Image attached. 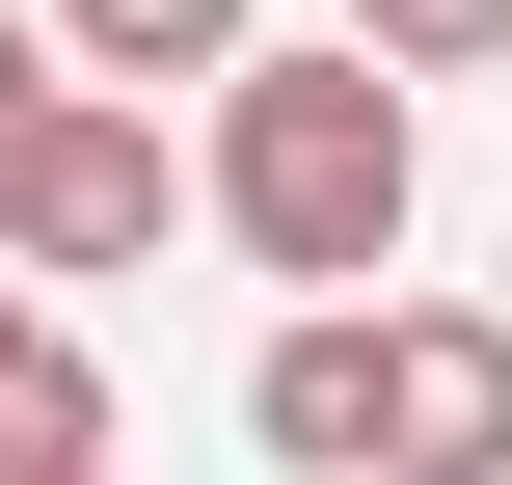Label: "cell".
<instances>
[{"label": "cell", "instance_id": "obj_1", "mask_svg": "<svg viewBox=\"0 0 512 485\" xmlns=\"http://www.w3.org/2000/svg\"><path fill=\"white\" fill-rule=\"evenodd\" d=\"M189 216L270 270V297H378L405 216H432V108L351 54V27H243L189 81Z\"/></svg>", "mask_w": 512, "mask_h": 485}, {"label": "cell", "instance_id": "obj_2", "mask_svg": "<svg viewBox=\"0 0 512 485\" xmlns=\"http://www.w3.org/2000/svg\"><path fill=\"white\" fill-rule=\"evenodd\" d=\"M162 216H189V135H162L135 81H54L27 189H0V270H27V297H108V270H162Z\"/></svg>", "mask_w": 512, "mask_h": 485}, {"label": "cell", "instance_id": "obj_3", "mask_svg": "<svg viewBox=\"0 0 512 485\" xmlns=\"http://www.w3.org/2000/svg\"><path fill=\"white\" fill-rule=\"evenodd\" d=\"M378 485H512V324L486 297H378Z\"/></svg>", "mask_w": 512, "mask_h": 485}, {"label": "cell", "instance_id": "obj_4", "mask_svg": "<svg viewBox=\"0 0 512 485\" xmlns=\"http://www.w3.org/2000/svg\"><path fill=\"white\" fill-rule=\"evenodd\" d=\"M243 459L270 485H378V297H297L243 351Z\"/></svg>", "mask_w": 512, "mask_h": 485}, {"label": "cell", "instance_id": "obj_5", "mask_svg": "<svg viewBox=\"0 0 512 485\" xmlns=\"http://www.w3.org/2000/svg\"><path fill=\"white\" fill-rule=\"evenodd\" d=\"M81 459H108V351L0 270V485H81Z\"/></svg>", "mask_w": 512, "mask_h": 485}, {"label": "cell", "instance_id": "obj_6", "mask_svg": "<svg viewBox=\"0 0 512 485\" xmlns=\"http://www.w3.org/2000/svg\"><path fill=\"white\" fill-rule=\"evenodd\" d=\"M27 27H54L81 81H135V108H162V81H216V54L270 27V0H27Z\"/></svg>", "mask_w": 512, "mask_h": 485}, {"label": "cell", "instance_id": "obj_7", "mask_svg": "<svg viewBox=\"0 0 512 485\" xmlns=\"http://www.w3.org/2000/svg\"><path fill=\"white\" fill-rule=\"evenodd\" d=\"M351 54H378V81H486L512 0H351Z\"/></svg>", "mask_w": 512, "mask_h": 485}, {"label": "cell", "instance_id": "obj_8", "mask_svg": "<svg viewBox=\"0 0 512 485\" xmlns=\"http://www.w3.org/2000/svg\"><path fill=\"white\" fill-rule=\"evenodd\" d=\"M54 81H81V54H54L27 0H0V189H27V135H54Z\"/></svg>", "mask_w": 512, "mask_h": 485}, {"label": "cell", "instance_id": "obj_9", "mask_svg": "<svg viewBox=\"0 0 512 485\" xmlns=\"http://www.w3.org/2000/svg\"><path fill=\"white\" fill-rule=\"evenodd\" d=\"M81 485H108V459H81Z\"/></svg>", "mask_w": 512, "mask_h": 485}]
</instances>
